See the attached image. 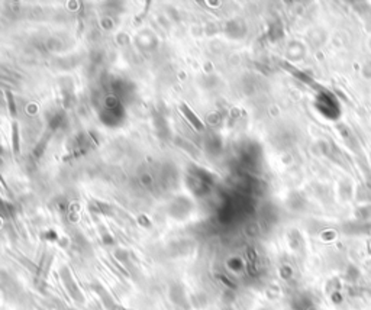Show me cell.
Returning <instances> with one entry per match:
<instances>
[{
  "label": "cell",
  "instance_id": "obj_2",
  "mask_svg": "<svg viewBox=\"0 0 371 310\" xmlns=\"http://www.w3.org/2000/svg\"><path fill=\"white\" fill-rule=\"evenodd\" d=\"M12 150L13 154H19L20 150V142H19V125L18 122H13L12 123Z\"/></svg>",
  "mask_w": 371,
  "mask_h": 310
},
{
  "label": "cell",
  "instance_id": "obj_1",
  "mask_svg": "<svg viewBox=\"0 0 371 310\" xmlns=\"http://www.w3.org/2000/svg\"><path fill=\"white\" fill-rule=\"evenodd\" d=\"M180 110H181V113H183V116L186 118V119L189 120L191 123V126L194 128L196 130H199V132H201V130L205 129V125L201 123L200 119L194 115V112L184 103V101H181L180 103Z\"/></svg>",
  "mask_w": 371,
  "mask_h": 310
},
{
  "label": "cell",
  "instance_id": "obj_3",
  "mask_svg": "<svg viewBox=\"0 0 371 310\" xmlns=\"http://www.w3.org/2000/svg\"><path fill=\"white\" fill-rule=\"evenodd\" d=\"M6 96H8V106H9L10 115L15 116L16 115V106H15V101H13V97H12L10 91H6Z\"/></svg>",
  "mask_w": 371,
  "mask_h": 310
}]
</instances>
